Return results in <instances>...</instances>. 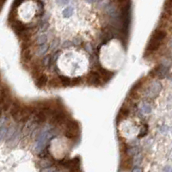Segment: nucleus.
<instances>
[{"mask_svg": "<svg viewBox=\"0 0 172 172\" xmlns=\"http://www.w3.org/2000/svg\"><path fill=\"white\" fill-rule=\"evenodd\" d=\"M79 131H80V128H79L78 123L75 120H70V121L67 122L65 135L68 139H74L78 136Z\"/></svg>", "mask_w": 172, "mask_h": 172, "instance_id": "1", "label": "nucleus"}, {"mask_svg": "<svg viewBox=\"0 0 172 172\" xmlns=\"http://www.w3.org/2000/svg\"><path fill=\"white\" fill-rule=\"evenodd\" d=\"M52 131L50 130H44L40 136L37 139V143H36V146H35V150L37 151V152H41V151L44 149L46 144L48 143V140L50 139V137L52 136Z\"/></svg>", "mask_w": 172, "mask_h": 172, "instance_id": "2", "label": "nucleus"}, {"mask_svg": "<svg viewBox=\"0 0 172 172\" xmlns=\"http://www.w3.org/2000/svg\"><path fill=\"white\" fill-rule=\"evenodd\" d=\"M32 113V110L28 108V107H22L20 113L17 115V116L14 119L15 120L18 122H25L29 119V116Z\"/></svg>", "mask_w": 172, "mask_h": 172, "instance_id": "3", "label": "nucleus"}, {"mask_svg": "<svg viewBox=\"0 0 172 172\" xmlns=\"http://www.w3.org/2000/svg\"><path fill=\"white\" fill-rule=\"evenodd\" d=\"M87 81H88V83L90 84L97 86V85H100V84H101V77L98 74V72H97V71H91L88 75Z\"/></svg>", "mask_w": 172, "mask_h": 172, "instance_id": "4", "label": "nucleus"}, {"mask_svg": "<svg viewBox=\"0 0 172 172\" xmlns=\"http://www.w3.org/2000/svg\"><path fill=\"white\" fill-rule=\"evenodd\" d=\"M52 116H53L52 121L54 124H62L66 120V115L62 111H58V112L54 111Z\"/></svg>", "mask_w": 172, "mask_h": 172, "instance_id": "5", "label": "nucleus"}, {"mask_svg": "<svg viewBox=\"0 0 172 172\" xmlns=\"http://www.w3.org/2000/svg\"><path fill=\"white\" fill-rule=\"evenodd\" d=\"M166 37V32L161 29H157L153 34H152V36L151 39L154 40V41H157L160 43H162V41L165 40V38Z\"/></svg>", "mask_w": 172, "mask_h": 172, "instance_id": "6", "label": "nucleus"}, {"mask_svg": "<svg viewBox=\"0 0 172 172\" xmlns=\"http://www.w3.org/2000/svg\"><path fill=\"white\" fill-rule=\"evenodd\" d=\"M11 26L12 28L14 29V30L18 34V35H21L22 33H23L24 31L27 30V28L26 26L20 21L18 20H13L12 21V23H11Z\"/></svg>", "mask_w": 172, "mask_h": 172, "instance_id": "7", "label": "nucleus"}, {"mask_svg": "<svg viewBox=\"0 0 172 172\" xmlns=\"http://www.w3.org/2000/svg\"><path fill=\"white\" fill-rule=\"evenodd\" d=\"M161 89H162L161 84L158 83V82H154L152 84V86H151V88H150V90L148 91L149 92V96L151 97H156L158 95V93L160 92Z\"/></svg>", "mask_w": 172, "mask_h": 172, "instance_id": "8", "label": "nucleus"}, {"mask_svg": "<svg viewBox=\"0 0 172 172\" xmlns=\"http://www.w3.org/2000/svg\"><path fill=\"white\" fill-rule=\"evenodd\" d=\"M161 43L157 41H154L152 39H151L148 42V45L146 47V49L147 51H150V52H154L156 50H158L160 47Z\"/></svg>", "mask_w": 172, "mask_h": 172, "instance_id": "9", "label": "nucleus"}, {"mask_svg": "<svg viewBox=\"0 0 172 172\" xmlns=\"http://www.w3.org/2000/svg\"><path fill=\"white\" fill-rule=\"evenodd\" d=\"M47 120V115L43 111H39L36 115H35V121L38 124L44 123Z\"/></svg>", "mask_w": 172, "mask_h": 172, "instance_id": "10", "label": "nucleus"}, {"mask_svg": "<svg viewBox=\"0 0 172 172\" xmlns=\"http://www.w3.org/2000/svg\"><path fill=\"white\" fill-rule=\"evenodd\" d=\"M48 83V77L45 75V74H41L40 75V77L37 78L36 80V85L39 87V88H42L44 87Z\"/></svg>", "mask_w": 172, "mask_h": 172, "instance_id": "11", "label": "nucleus"}, {"mask_svg": "<svg viewBox=\"0 0 172 172\" xmlns=\"http://www.w3.org/2000/svg\"><path fill=\"white\" fill-rule=\"evenodd\" d=\"M98 74H99V75H102L105 80H109V78H111V77H112V75H113V72H111V71H108V70L103 69V68L101 67V68L99 69Z\"/></svg>", "mask_w": 172, "mask_h": 172, "instance_id": "12", "label": "nucleus"}, {"mask_svg": "<svg viewBox=\"0 0 172 172\" xmlns=\"http://www.w3.org/2000/svg\"><path fill=\"white\" fill-rule=\"evenodd\" d=\"M62 14L65 18H69L74 14V8L72 6H67L65 9L63 10Z\"/></svg>", "mask_w": 172, "mask_h": 172, "instance_id": "13", "label": "nucleus"}, {"mask_svg": "<svg viewBox=\"0 0 172 172\" xmlns=\"http://www.w3.org/2000/svg\"><path fill=\"white\" fill-rule=\"evenodd\" d=\"M129 115V110L126 109H121L119 112V114L117 115V121L120 122L122 119L126 118L127 115Z\"/></svg>", "mask_w": 172, "mask_h": 172, "instance_id": "14", "label": "nucleus"}, {"mask_svg": "<svg viewBox=\"0 0 172 172\" xmlns=\"http://www.w3.org/2000/svg\"><path fill=\"white\" fill-rule=\"evenodd\" d=\"M59 79H60V83H62V84L64 86L70 85L71 83V79L70 78H68V77H65V76H60Z\"/></svg>", "mask_w": 172, "mask_h": 172, "instance_id": "15", "label": "nucleus"}, {"mask_svg": "<svg viewBox=\"0 0 172 172\" xmlns=\"http://www.w3.org/2000/svg\"><path fill=\"white\" fill-rule=\"evenodd\" d=\"M48 38H47V35H41L40 36H38L37 40H36V42L39 46L41 45H43V44H46V41H47Z\"/></svg>", "mask_w": 172, "mask_h": 172, "instance_id": "16", "label": "nucleus"}, {"mask_svg": "<svg viewBox=\"0 0 172 172\" xmlns=\"http://www.w3.org/2000/svg\"><path fill=\"white\" fill-rule=\"evenodd\" d=\"M48 50V46L47 44H43V45H41L38 48V54L39 55H43L46 54V52Z\"/></svg>", "mask_w": 172, "mask_h": 172, "instance_id": "17", "label": "nucleus"}, {"mask_svg": "<svg viewBox=\"0 0 172 172\" xmlns=\"http://www.w3.org/2000/svg\"><path fill=\"white\" fill-rule=\"evenodd\" d=\"M22 58L25 60V61H29L30 58H31V54H30V52L29 49H25L23 52H22Z\"/></svg>", "mask_w": 172, "mask_h": 172, "instance_id": "18", "label": "nucleus"}, {"mask_svg": "<svg viewBox=\"0 0 172 172\" xmlns=\"http://www.w3.org/2000/svg\"><path fill=\"white\" fill-rule=\"evenodd\" d=\"M141 110H143L145 113H151V110H152V109H151V106L148 104V103H143L142 105H141Z\"/></svg>", "mask_w": 172, "mask_h": 172, "instance_id": "19", "label": "nucleus"}, {"mask_svg": "<svg viewBox=\"0 0 172 172\" xmlns=\"http://www.w3.org/2000/svg\"><path fill=\"white\" fill-rule=\"evenodd\" d=\"M7 132H8V129H7L6 127H3H3L0 128V140H2V139L5 137Z\"/></svg>", "mask_w": 172, "mask_h": 172, "instance_id": "20", "label": "nucleus"}, {"mask_svg": "<svg viewBox=\"0 0 172 172\" xmlns=\"http://www.w3.org/2000/svg\"><path fill=\"white\" fill-rule=\"evenodd\" d=\"M147 133V126H144L142 130H141V133L138 136L139 138H141V137H144L145 136V134Z\"/></svg>", "mask_w": 172, "mask_h": 172, "instance_id": "21", "label": "nucleus"}, {"mask_svg": "<svg viewBox=\"0 0 172 172\" xmlns=\"http://www.w3.org/2000/svg\"><path fill=\"white\" fill-rule=\"evenodd\" d=\"M50 58L51 57L50 56H47V57H45L43 58V65H49V62H50Z\"/></svg>", "mask_w": 172, "mask_h": 172, "instance_id": "22", "label": "nucleus"}, {"mask_svg": "<svg viewBox=\"0 0 172 172\" xmlns=\"http://www.w3.org/2000/svg\"><path fill=\"white\" fill-rule=\"evenodd\" d=\"M6 122V117L5 116H0V126L3 127V125Z\"/></svg>", "mask_w": 172, "mask_h": 172, "instance_id": "23", "label": "nucleus"}, {"mask_svg": "<svg viewBox=\"0 0 172 172\" xmlns=\"http://www.w3.org/2000/svg\"><path fill=\"white\" fill-rule=\"evenodd\" d=\"M80 81H81V78H74L71 80V82H72L73 84H78L80 83Z\"/></svg>", "mask_w": 172, "mask_h": 172, "instance_id": "24", "label": "nucleus"}, {"mask_svg": "<svg viewBox=\"0 0 172 172\" xmlns=\"http://www.w3.org/2000/svg\"><path fill=\"white\" fill-rule=\"evenodd\" d=\"M54 168H51V167H49V168H46V169H44L42 172H54Z\"/></svg>", "mask_w": 172, "mask_h": 172, "instance_id": "25", "label": "nucleus"}, {"mask_svg": "<svg viewBox=\"0 0 172 172\" xmlns=\"http://www.w3.org/2000/svg\"><path fill=\"white\" fill-rule=\"evenodd\" d=\"M132 172H142V169L140 168V167H134L133 168V171Z\"/></svg>", "mask_w": 172, "mask_h": 172, "instance_id": "26", "label": "nucleus"}, {"mask_svg": "<svg viewBox=\"0 0 172 172\" xmlns=\"http://www.w3.org/2000/svg\"><path fill=\"white\" fill-rule=\"evenodd\" d=\"M163 172H171V168L170 166H166V167L164 168Z\"/></svg>", "mask_w": 172, "mask_h": 172, "instance_id": "27", "label": "nucleus"}, {"mask_svg": "<svg viewBox=\"0 0 172 172\" xmlns=\"http://www.w3.org/2000/svg\"><path fill=\"white\" fill-rule=\"evenodd\" d=\"M58 3H60V4H67V3H69V2L68 1H58L57 2Z\"/></svg>", "mask_w": 172, "mask_h": 172, "instance_id": "28", "label": "nucleus"}, {"mask_svg": "<svg viewBox=\"0 0 172 172\" xmlns=\"http://www.w3.org/2000/svg\"><path fill=\"white\" fill-rule=\"evenodd\" d=\"M3 4H4V3H3V2H0V10H2V6H3Z\"/></svg>", "mask_w": 172, "mask_h": 172, "instance_id": "29", "label": "nucleus"}]
</instances>
